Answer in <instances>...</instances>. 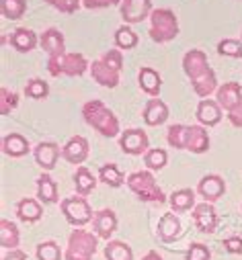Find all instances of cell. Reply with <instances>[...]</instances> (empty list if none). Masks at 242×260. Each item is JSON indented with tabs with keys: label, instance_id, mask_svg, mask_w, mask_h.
<instances>
[{
	"label": "cell",
	"instance_id": "obj_14",
	"mask_svg": "<svg viewBox=\"0 0 242 260\" xmlns=\"http://www.w3.org/2000/svg\"><path fill=\"white\" fill-rule=\"evenodd\" d=\"M93 228H95L99 238L109 240L113 236L115 228H117V215L111 209H101L93 215Z\"/></svg>",
	"mask_w": 242,
	"mask_h": 260
},
{
	"label": "cell",
	"instance_id": "obj_28",
	"mask_svg": "<svg viewBox=\"0 0 242 260\" xmlns=\"http://www.w3.org/2000/svg\"><path fill=\"white\" fill-rule=\"evenodd\" d=\"M195 205V192L191 188H180L170 194V207L174 211H189Z\"/></svg>",
	"mask_w": 242,
	"mask_h": 260
},
{
	"label": "cell",
	"instance_id": "obj_20",
	"mask_svg": "<svg viewBox=\"0 0 242 260\" xmlns=\"http://www.w3.org/2000/svg\"><path fill=\"white\" fill-rule=\"evenodd\" d=\"M41 47L49 53V57L64 55V35L57 29H47L41 35Z\"/></svg>",
	"mask_w": 242,
	"mask_h": 260
},
{
	"label": "cell",
	"instance_id": "obj_1",
	"mask_svg": "<svg viewBox=\"0 0 242 260\" xmlns=\"http://www.w3.org/2000/svg\"><path fill=\"white\" fill-rule=\"evenodd\" d=\"M183 68H185V74L191 78L193 82V88L195 92L205 99L209 96L216 88H218V80H216V74L214 70L207 66V57L201 49H191L185 53L183 57Z\"/></svg>",
	"mask_w": 242,
	"mask_h": 260
},
{
	"label": "cell",
	"instance_id": "obj_19",
	"mask_svg": "<svg viewBox=\"0 0 242 260\" xmlns=\"http://www.w3.org/2000/svg\"><path fill=\"white\" fill-rule=\"evenodd\" d=\"M166 119H168V107L160 99L148 101V105L144 109V121L154 127V125H162Z\"/></svg>",
	"mask_w": 242,
	"mask_h": 260
},
{
	"label": "cell",
	"instance_id": "obj_43",
	"mask_svg": "<svg viewBox=\"0 0 242 260\" xmlns=\"http://www.w3.org/2000/svg\"><path fill=\"white\" fill-rule=\"evenodd\" d=\"M224 246H226L228 252H232V254H240V252H242V238H240V236L226 238V240H224Z\"/></svg>",
	"mask_w": 242,
	"mask_h": 260
},
{
	"label": "cell",
	"instance_id": "obj_10",
	"mask_svg": "<svg viewBox=\"0 0 242 260\" xmlns=\"http://www.w3.org/2000/svg\"><path fill=\"white\" fill-rule=\"evenodd\" d=\"M193 219H195L197 230L203 232V234H214L216 228H218V215H216L214 205H209V203H199V205H195V209H193Z\"/></svg>",
	"mask_w": 242,
	"mask_h": 260
},
{
	"label": "cell",
	"instance_id": "obj_2",
	"mask_svg": "<svg viewBox=\"0 0 242 260\" xmlns=\"http://www.w3.org/2000/svg\"><path fill=\"white\" fill-rule=\"evenodd\" d=\"M82 117L84 121L95 127L97 132L105 138H115L119 134V121L113 115V111H109L101 101H88L82 107Z\"/></svg>",
	"mask_w": 242,
	"mask_h": 260
},
{
	"label": "cell",
	"instance_id": "obj_37",
	"mask_svg": "<svg viewBox=\"0 0 242 260\" xmlns=\"http://www.w3.org/2000/svg\"><path fill=\"white\" fill-rule=\"evenodd\" d=\"M218 53L220 55H230V57H242V41L222 39L218 43Z\"/></svg>",
	"mask_w": 242,
	"mask_h": 260
},
{
	"label": "cell",
	"instance_id": "obj_40",
	"mask_svg": "<svg viewBox=\"0 0 242 260\" xmlns=\"http://www.w3.org/2000/svg\"><path fill=\"white\" fill-rule=\"evenodd\" d=\"M101 59L107 63L111 70H115V72H121V68H124V55H121L119 49H109Z\"/></svg>",
	"mask_w": 242,
	"mask_h": 260
},
{
	"label": "cell",
	"instance_id": "obj_21",
	"mask_svg": "<svg viewBox=\"0 0 242 260\" xmlns=\"http://www.w3.org/2000/svg\"><path fill=\"white\" fill-rule=\"evenodd\" d=\"M3 150L11 158H21V156H25L29 152V142L21 134H9L3 140Z\"/></svg>",
	"mask_w": 242,
	"mask_h": 260
},
{
	"label": "cell",
	"instance_id": "obj_6",
	"mask_svg": "<svg viewBox=\"0 0 242 260\" xmlns=\"http://www.w3.org/2000/svg\"><path fill=\"white\" fill-rule=\"evenodd\" d=\"M97 250V238L84 230H74L68 238L66 260H93Z\"/></svg>",
	"mask_w": 242,
	"mask_h": 260
},
{
	"label": "cell",
	"instance_id": "obj_46",
	"mask_svg": "<svg viewBox=\"0 0 242 260\" xmlns=\"http://www.w3.org/2000/svg\"><path fill=\"white\" fill-rule=\"evenodd\" d=\"M5 260H27V254L21 252V250H13V252H9L5 256Z\"/></svg>",
	"mask_w": 242,
	"mask_h": 260
},
{
	"label": "cell",
	"instance_id": "obj_17",
	"mask_svg": "<svg viewBox=\"0 0 242 260\" xmlns=\"http://www.w3.org/2000/svg\"><path fill=\"white\" fill-rule=\"evenodd\" d=\"M222 119V107L218 105V101H209V99H203L197 107V121L201 125H218Z\"/></svg>",
	"mask_w": 242,
	"mask_h": 260
},
{
	"label": "cell",
	"instance_id": "obj_38",
	"mask_svg": "<svg viewBox=\"0 0 242 260\" xmlns=\"http://www.w3.org/2000/svg\"><path fill=\"white\" fill-rule=\"evenodd\" d=\"M19 105V96L13 92V90H9V88H0V113L3 115H9L15 107Z\"/></svg>",
	"mask_w": 242,
	"mask_h": 260
},
{
	"label": "cell",
	"instance_id": "obj_9",
	"mask_svg": "<svg viewBox=\"0 0 242 260\" xmlns=\"http://www.w3.org/2000/svg\"><path fill=\"white\" fill-rule=\"evenodd\" d=\"M152 11L150 0H124L121 3V17L126 23H142Z\"/></svg>",
	"mask_w": 242,
	"mask_h": 260
},
{
	"label": "cell",
	"instance_id": "obj_36",
	"mask_svg": "<svg viewBox=\"0 0 242 260\" xmlns=\"http://www.w3.org/2000/svg\"><path fill=\"white\" fill-rule=\"evenodd\" d=\"M144 162L150 170H160L166 166V152L164 150H148L146 156H144Z\"/></svg>",
	"mask_w": 242,
	"mask_h": 260
},
{
	"label": "cell",
	"instance_id": "obj_44",
	"mask_svg": "<svg viewBox=\"0 0 242 260\" xmlns=\"http://www.w3.org/2000/svg\"><path fill=\"white\" fill-rule=\"evenodd\" d=\"M84 3V7L86 9H107V7H113V5H117L119 0H82Z\"/></svg>",
	"mask_w": 242,
	"mask_h": 260
},
{
	"label": "cell",
	"instance_id": "obj_5",
	"mask_svg": "<svg viewBox=\"0 0 242 260\" xmlns=\"http://www.w3.org/2000/svg\"><path fill=\"white\" fill-rule=\"evenodd\" d=\"M88 68V61L84 59L82 53H64L57 57H49L47 61V70L51 76H82Z\"/></svg>",
	"mask_w": 242,
	"mask_h": 260
},
{
	"label": "cell",
	"instance_id": "obj_15",
	"mask_svg": "<svg viewBox=\"0 0 242 260\" xmlns=\"http://www.w3.org/2000/svg\"><path fill=\"white\" fill-rule=\"evenodd\" d=\"M90 74L93 78L101 84V86H107V88H115L119 84V72L111 70L107 63L103 59H97L93 61V66H90Z\"/></svg>",
	"mask_w": 242,
	"mask_h": 260
},
{
	"label": "cell",
	"instance_id": "obj_18",
	"mask_svg": "<svg viewBox=\"0 0 242 260\" xmlns=\"http://www.w3.org/2000/svg\"><path fill=\"white\" fill-rule=\"evenodd\" d=\"M57 156H59V148L53 142H43L35 148V160L43 170H51L57 162Z\"/></svg>",
	"mask_w": 242,
	"mask_h": 260
},
{
	"label": "cell",
	"instance_id": "obj_27",
	"mask_svg": "<svg viewBox=\"0 0 242 260\" xmlns=\"http://www.w3.org/2000/svg\"><path fill=\"white\" fill-rule=\"evenodd\" d=\"M19 230L13 221L9 219H0V244L3 248H9V250H15L19 246Z\"/></svg>",
	"mask_w": 242,
	"mask_h": 260
},
{
	"label": "cell",
	"instance_id": "obj_34",
	"mask_svg": "<svg viewBox=\"0 0 242 260\" xmlns=\"http://www.w3.org/2000/svg\"><path fill=\"white\" fill-rule=\"evenodd\" d=\"M115 43L119 49H132L138 45V35L130 27H119L115 31Z\"/></svg>",
	"mask_w": 242,
	"mask_h": 260
},
{
	"label": "cell",
	"instance_id": "obj_31",
	"mask_svg": "<svg viewBox=\"0 0 242 260\" xmlns=\"http://www.w3.org/2000/svg\"><path fill=\"white\" fill-rule=\"evenodd\" d=\"M0 11L11 21H17L27 11V0H0Z\"/></svg>",
	"mask_w": 242,
	"mask_h": 260
},
{
	"label": "cell",
	"instance_id": "obj_16",
	"mask_svg": "<svg viewBox=\"0 0 242 260\" xmlns=\"http://www.w3.org/2000/svg\"><path fill=\"white\" fill-rule=\"evenodd\" d=\"M189 152L193 154H203L209 150V136L203 127L199 125H191L189 127V132H187V148Z\"/></svg>",
	"mask_w": 242,
	"mask_h": 260
},
{
	"label": "cell",
	"instance_id": "obj_11",
	"mask_svg": "<svg viewBox=\"0 0 242 260\" xmlns=\"http://www.w3.org/2000/svg\"><path fill=\"white\" fill-rule=\"evenodd\" d=\"M216 96H218V105L228 113L242 107V88L236 82H226L224 86H220Z\"/></svg>",
	"mask_w": 242,
	"mask_h": 260
},
{
	"label": "cell",
	"instance_id": "obj_39",
	"mask_svg": "<svg viewBox=\"0 0 242 260\" xmlns=\"http://www.w3.org/2000/svg\"><path fill=\"white\" fill-rule=\"evenodd\" d=\"M47 92H49L47 84H45L43 80H39V78L29 80V82H27V86H25V94H27V96H31V99H45V96H47Z\"/></svg>",
	"mask_w": 242,
	"mask_h": 260
},
{
	"label": "cell",
	"instance_id": "obj_13",
	"mask_svg": "<svg viewBox=\"0 0 242 260\" xmlns=\"http://www.w3.org/2000/svg\"><path fill=\"white\" fill-rule=\"evenodd\" d=\"M64 160H68L70 164H82L88 156V142L82 136H74L68 140V144L62 150Z\"/></svg>",
	"mask_w": 242,
	"mask_h": 260
},
{
	"label": "cell",
	"instance_id": "obj_4",
	"mask_svg": "<svg viewBox=\"0 0 242 260\" xmlns=\"http://www.w3.org/2000/svg\"><path fill=\"white\" fill-rule=\"evenodd\" d=\"M178 35V21L172 11L168 9H156L152 13V25H150V37L156 43H166Z\"/></svg>",
	"mask_w": 242,
	"mask_h": 260
},
{
	"label": "cell",
	"instance_id": "obj_26",
	"mask_svg": "<svg viewBox=\"0 0 242 260\" xmlns=\"http://www.w3.org/2000/svg\"><path fill=\"white\" fill-rule=\"evenodd\" d=\"M140 86H142L144 92L156 96V94L160 92L162 78H160V74H158L156 70H152V68H142V70H140Z\"/></svg>",
	"mask_w": 242,
	"mask_h": 260
},
{
	"label": "cell",
	"instance_id": "obj_12",
	"mask_svg": "<svg viewBox=\"0 0 242 260\" xmlns=\"http://www.w3.org/2000/svg\"><path fill=\"white\" fill-rule=\"evenodd\" d=\"M197 188H199V194L207 203H214V201H218L222 194L226 192V182L218 174H207V176L201 178Z\"/></svg>",
	"mask_w": 242,
	"mask_h": 260
},
{
	"label": "cell",
	"instance_id": "obj_7",
	"mask_svg": "<svg viewBox=\"0 0 242 260\" xmlns=\"http://www.w3.org/2000/svg\"><path fill=\"white\" fill-rule=\"evenodd\" d=\"M62 213L64 217L80 228V225H86L90 219H93V211H90V205L86 203L84 197H70V199H64L62 201Z\"/></svg>",
	"mask_w": 242,
	"mask_h": 260
},
{
	"label": "cell",
	"instance_id": "obj_8",
	"mask_svg": "<svg viewBox=\"0 0 242 260\" xmlns=\"http://www.w3.org/2000/svg\"><path fill=\"white\" fill-rule=\"evenodd\" d=\"M119 146H121V150H124L126 154L138 156V154L148 152L150 140H148L146 132H142V129H128V132H126L124 136H121Z\"/></svg>",
	"mask_w": 242,
	"mask_h": 260
},
{
	"label": "cell",
	"instance_id": "obj_29",
	"mask_svg": "<svg viewBox=\"0 0 242 260\" xmlns=\"http://www.w3.org/2000/svg\"><path fill=\"white\" fill-rule=\"evenodd\" d=\"M105 258L107 260H134V252H132V248L128 244L119 242V240H113L105 248Z\"/></svg>",
	"mask_w": 242,
	"mask_h": 260
},
{
	"label": "cell",
	"instance_id": "obj_30",
	"mask_svg": "<svg viewBox=\"0 0 242 260\" xmlns=\"http://www.w3.org/2000/svg\"><path fill=\"white\" fill-rule=\"evenodd\" d=\"M74 184H76V190L82 194H88V192H93V188L97 186V178L93 176V172L88 170V168H78L76 170V174H74Z\"/></svg>",
	"mask_w": 242,
	"mask_h": 260
},
{
	"label": "cell",
	"instance_id": "obj_24",
	"mask_svg": "<svg viewBox=\"0 0 242 260\" xmlns=\"http://www.w3.org/2000/svg\"><path fill=\"white\" fill-rule=\"evenodd\" d=\"M178 232H180V223H178V219L174 217V213L162 215V219H160V223H158V238H160L162 242H172V240H176Z\"/></svg>",
	"mask_w": 242,
	"mask_h": 260
},
{
	"label": "cell",
	"instance_id": "obj_32",
	"mask_svg": "<svg viewBox=\"0 0 242 260\" xmlns=\"http://www.w3.org/2000/svg\"><path fill=\"white\" fill-rule=\"evenodd\" d=\"M187 132L189 127L187 125H172L168 127V144L176 150H185L187 148Z\"/></svg>",
	"mask_w": 242,
	"mask_h": 260
},
{
	"label": "cell",
	"instance_id": "obj_41",
	"mask_svg": "<svg viewBox=\"0 0 242 260\" xmlns=\"http://www.w3.org/2000/svg\"><path fill=\"white\" fill-rule=\"evenodd\" d=\"M187 260H211V252L207 246L195 242V244H191V248L187 252Z\"/></svg>",
	"mask_w": 242,
	"mask_h": 260
},
{
	"label": "cell",
	"instance_id": "obj_35",
	"mask_svg": "<svg viewBox=\"0 0 242 260\" xmlns=\"http://www.w3.org/2000/svg\"><path fill=\"white\" fill-rule=\"evenodd\" d=\"M37 258L39 260H62V250L55 242H43L37 246Z\"/></svg>",
	"mask_w": 242,
	"mask_h": 260
},
{
	"label": "cell",
	"instance_id": "obj_33",
	"mask_svg": "<svg viewBox=\"0 0 242 260\" xmlns=\"http://www.w3.org/2000/svg\"><path fill=\"white\" fill-rule=\"evenodd\" d=\"M99 176H101V180H103L105 184H109V186H113V188H117V186L124 184V174H121V170H119L115 164H105V166H101Z\"/></svg>",
	"mask_w": 242,
	"mask_h": 260
},
{
	"label": "cell",
	"instance_id": "obj_47",
	"mask_svg": "<svg viewBox=\"0 0 242 260\" xmlns=\"http://www.w3.org/2000/svg\"><path fill=\"white\" fill-rule=\"evenodd\" d=\"M142 260H162V258H160V254H158V252H148Z\"/></svg>",
	"mask_w": 242,
	"mask_h": 260
},
{
	"label": "cell",
	"instance_id": "obj_3",
	"mask_svg": "<svg viewBox=\"0 0 242 260\" xmlns=\"http://www.w3.org/2000/svg\"><path fill=\"white\" fill-rule=\"evenodd\" d=\"M128 186L138 194L142 201H146V203H158V205L164 203V192L160 190V186L156 184V178L148 170L130 174Z\"/></svg>",
	"mask_w": 242,
	"mask_h": 260
},
{
	"label": "cell",
	"instance_id": "obj_42",
	"mask_svg": "<svg viewBox=\"0 0 242 260\" xmlns=\"http://www.w3.org/2000/svg\"><path fill=\"white\" fill-rule=\"evenodd\" d=\"M47 5H51L53 9H57L59 13H76L80 3L78 0H45Z\"/></svg>",
	"mask_w": 242,
	"mask_h": 260
},
{
	"label": "cell",
	"instance_id": "obj_23",
	"mask_svg": "<svg viewBox=\"0 0 242 260\" xmlns=\"http://www.w3.org/2000/svg\"><path fill=\"white\" fill-rule=\"evenodd\" d=\"M37 197L43 203H57V186L49 174H41L37 178Z\"/></svg>",
	"mask_w": 242,
	"mask_h": 260
},
{
	"label": "cell",
	"instance_id": "obj_45",
	"mask_svg": "<svg viewBox=\"0 0 242 260\" xmlns=\"http://www.w3.org/2000/svg\"><path fill=\"white\" fill-rule=\"evenodd\" d=\"M228 119H230V123H232L234 127H242V107L230 111V113H228Z\"/></svg>",
	"mask_w": 242,
	"mask_h": 260
},
{
	"label": "cell",
	"instance_id": "obj_25",
	"mask_svg": "<svg viewBox=\"0 0 242 260\" xmlns=\"http://www.w3.org/2000/svg\"><path fill=\"white\" fill-rule=\"evenodd\" d=\"M17 215H19V219L33 223V221H37V219L43 215V207H41V203H37L35 199H23V201H19V205H17Z\"/></svg>",
	"mask_w": 242,
	"mask_h": 260
},
{
	"label": "cell",
	"instance_id": "obj_22",
	"mask_svg": "<svg viewBox=\"0 0 242 260\" xmlns=\"http://www.w3.org/2000/svg\"><path fill=\"white\" fill-rule=\"evenodd\" d=\"M11 45L17 49V51H31L35 45H37V35L31 31V29H17L13 35H11Z\"/></svg>",
	"mask_w": 242,
	"mask_h": 260
}]
</instances>
